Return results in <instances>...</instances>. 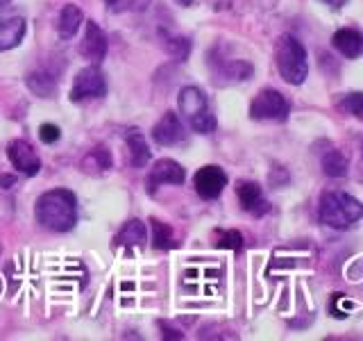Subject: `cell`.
Masks as SVG:
<instances>
[{
    "label": "cell",
    "mask_w": 363,
    "mask_h": 341,
    "mask_svg": "<svg viewBox=\"0 0 363 341\" xmlns=\"http://www.w3.org/2000/svg\"><path fill=\"white\" fill-rule=\"evenodd\" d=\"M0 3H3V5H5V3H11V0H0Z\"/></svg>",
    "instance_id": "d6a6232c"
},
{
    "label": "cell",
    "mask_w": 363,
    "mask_h": 341,
    "mask_svg": "<svg viewBox=\"0 0 363 341\" xmlns=\"http://www.w3.org/2000/svg\"><path fill=\"white\" fill-rule=\"evenodd\" d=\"M79 55L86 57L91 62L105 60V55H107V37H105V32L98 28V23H94V21H86L84 39L79 43Z\"/></svg>",
    "instance_id": "30bf717a"
},
{
    "label": "cell",
    "mask_w": 363,
    "mask_h": 341,
    "mask_svg": "<svg viewBox=\"0 0 363 341\" xmlns=\"http://www.w3.org/2000/svg\"><path fill=\"white\" fill-rule=\"evenodd\" d=\"M150 223H152V246L157 250H173L177 242H175L173 230H170V225L157 219H152Z\"/></svg>",
    "instance_id": "ffe728a7"
},
{
    "label": "cell",
    "mask_w": 363,
    "mask_h": 341,
    "mask_svg": "<svg viewBox=\"0 0 363 341\" xmlns=\"http://www.w3.org/2000/svg\"><path fill=\"white\" fill-rule=\"evenodd\" d=\"M128 151H130V162L134 168H143L150 162V148H147L141 132H128Z\"/></svg>",
    "instance_id": "ac0fdd59"
},
{
    "label": "cell",
    "mask_w": 363,
    "mask_h": 341,
    "mask_svg": "<svg viewBox=\"0 0 363 341\" xmlns=\"http://www.w3.org/2000/svg\"><path fill=\"white\" fill-rule=\"evenodd\" d=\"M352 307L354 305H352V301H347L343 293H334L332 303H329V314H332L334 318H345Z\"/></svg>",
    "instance_id": "4316f807"
},
{
    "label": "cell",
    "mask_w": 363,
    "mask_h": 341,
    "mask_svg": "<svg viewBox=\"0 0 363 341\" xmlns=\"http://www.w3.org/2000/svg\"><path fill=\"white\" fill-rule=\"evenodd\" d=\"M334 48L347 57V60H357V57L363 55V34L354 28H340L334 32L332 37Z\"/></svg>",
    "instance_id": "7c38bea8"
},
{
    "label": "cell",
    "mask_w": 363,
    "mask_h": 341,
    "mask_svg": "<svg viewBox=\"0 0 363 341\" xmlns=\"http://www.w3.org/2000/svg\"><path fill=\"white\" fill-rule=\"evenodd\" d=\"M323 5H329V7H334V9H340L343 5H347V0H320Z\"/></svg>",
    "instance_id": "f546056e"
},
{
    "label": "cell",
    "mask_w": 363,
    "mask_h": 341,
    "mask_svg": "<svg viewBox=\"0 0 363 341\" xmlns=\"http://www.w3.org/2000/svg\"><path fill=\"white\" fill-rule=\"evenodd\" d=\"M60 136H62V130L57 128V125L52 123H43L41 128H39V139L43 144H55V141H60Z\"/></svg>",
    "instance_id": "83f0119b"
},
{
    "label": "cell",
    "mask_w": 363,
    "mask_h": 341,
    "mask_svg": "<svg viewBox=\"0 0 363 341\" xmlns=\"http://www.w3.org/2000/svg\"><path fill=\"white\" fill-rule=\"evenodd\" d=\"M216 246L227 248V250H241L243 248V234L238 230H220Z\"/></svg>",
    "instance_id": "484cf974"
},
{
    "label": "cell",
    "mask_w": 363,
    "mask_h": 341,
    "mask_svg": "<svg viewBox=\"0 0 363 341\" xmlns=\"http://www.w3.org/2000/svg\"><path fill=\"white\" fill-rule=\"evenodd\" d=\"M186 180L184 168H182L175 159H159L152 166L150 175H147V191L155 193L157 187L162 185H182Z\"/></svg>",
    "instance_id": "ba28073f"
},
{
    "label": "cell",
    "mask_w": 363,
    "mask_h": 341,
    "mask_svg": "<svg viewBox=\"0 0 363 341\" xmlns=\"http://www.w3.org/2000/svg\"><path fill=\"white\" fill-rule=\"evenodd\" d=\"M323 173L329 178H345L347 175V157L338 148H329L320 157Z\"/></svg>",
    "instance_id": "e0dca14e"
},
{
    "label": "cell",
    "mask_w": 363,
    "mask_h": 341,
    "mask_svg": "<svg viewBox=\"0 0 363 341\" xmlns=\"http://www.w3.org/2000/svg\"><path fill=\"white\" fill-rule=\"evenodd\" d=\"M320 223L334 230H350L352 225L363 219V202L345 191H327L320 198Z\"/></svg>",
    "instance_id": "7a4b0ae2"
},
{
    "label": "cell",
    "mask_w": 363,
    "mask_h": 341,
    "mask_svg": "<svg viewBox=\"0 0 363 341\" xmlns=\"http://www.w3.org/2000/svg\"><path fill=\"white\" fill-rule=\"evenodd\" d=\"M277 68H279V75L286 80L289 85H302L306 75H309V60H306V50L304 45L291 37V34H284L277 41Z\"/></svg>",
    "instance_id": "3957f363"
},
{
    "label": "cell",
    "mask_w": 363,
    "mask_h": 341,
    "mask_svg": "<svg viewBox=\"0 0 363 341\" xmlns=\"http://www.w3.org/2000/svg\"><path fill=\"white\" fill-rule=\"evenodd\" d=\"M0 7H5V5H3V3H0Z\"/></svg>",
    "instance_id": "836d02e7"
},
{
    "label": "cell",
    "mask_w": 363,
    "mask_h": 341,
    "mask_svg": "<svg viewBox=\"0 0 363 341\" xmlns=\"http://www.w3.org/2000/svg\"><path fill=\"white\" fill-rule=\"evenodd\" d=\"M152 139L159 146H177L186 139V132H184V125H182L179 117L175 112H166L162 121H159L155 128H152Z\"/></svg>",
    "instance_id": "9c48e42d"
},
{
    "label": "cell",
    "mask_w": 363,
    "mask_h": 341,
    "mask_svg": "<svg viewBox=\"0 0 363 341\" xmlns=\"http://www.w3.org/2000/svg\"><path fill=\"white\" fill-rule=\"evenodd\" d=\"M177 3H179L182 7H189V5L193 3V0H177Z\"/></svg>",
    "instance_id": "4dcf8cb0"
},
{
    "label": "cell",
    "mask_w": 363,
    "mask_h": 341,
    "mask_svg": "<svg viewBox=\"0 0 363 341\" xmlns=\"http://www.w3.org/2000/svg\"><path fill=\"white\" fill-rule=\"evenodd\" d=\"M177 107L191 121L193 117H198L200 112L209 109V102H207V96H204L202 89H198V87H184V89L179 91Z\"/></svg>",
    "instance_id": "5bb4252c"
},
{
    "label": "cell",
    "mask_w": 363,
    "mask_h": 341,
    "mask_svg": "<svg viewBox=\"0 0 363 341\" xmlns=\"http://www.w3.org/2000/svg\"><path fill=\"white\" fill-rule=\"evenodd\" d=\"M166 50L173 55L177 62H184L191 53V41L186 37H170L166 41Z\"/></svg>",
    "instance_id": "603a6c76"
},
{
    "label": "cell",
    "mask_w": 363,
    "mask_h": 341,
    "mask_svg": "<svg viewBox=\"0 0 363 341\" xmlns=\"http://www.w3.org/2000/svg\"><path fill=\"white\" fill-rule=\"evenodd\" d=\"M193 187H196L200 198L213 200L227 187V173L220 166H202L196 173V178H193Z\"/></svg>",
    "instance_id": "8992f818"
},
{
    "label": "cell",
    "mask_w": 363,
    "mask_h": 341,
    "mask_svg": "<svg viewBox=\"0 0 363 341\" xmlns=\"http://www.w3.org/2000/svg\"><path fill=\"white\" fill-rule=\"evenodd\" d=\"M28 87L30 91H34L39 98H52L55 91H57V82L50 73H43V71H37L28 75Z\"/></svg>",
    "instance_id": "d6986e66"
},
{
    "label": "cell",
    "mask_w": 363,
    "mask_h": 341,
    "mask_svg": "<svg viewBox=\"0 0 363 341\" xmlns=\"http://www.w3.org/2000/svg\"><path fill=\"white\" fill-rule=\"evenodd\" d=\"M7 155H9L11 164H14V168L18 170V173L28 175V178H34V175L39 173L41 159H39L37 151H34V148L28 141H23V139L11 141L7 146Z\"/></svg>",
    "instance_id": "52a82bcc"
},
{
    "label": "cell",
    "mask_w": 363,
    "mask_h": 341,
    "mask_svg": "<svg viewBox=\"0 0 363 341\" xmlns=\"http://www.w3.org/2000/svg\"><path fill=\"white\" fill-rule=\"evenodd\" d=\"M37 221L52 232L73 230L77 221V200L73 191L52 189L41 193L37 200Z\"/></svg>",
    "instance_id": "6da1fadb"
},
{
    "label": "cell",
    "mask_w": 363,
    "mask_h": 341,
    "mask_svg": "<svg viewBox=\"0 0 363 341\" xmlns=\"http://www.w3.org/2000/svg\"><path fill=\"white\" fill-rule=\"evenodd\" d=\"M82 9L77 5H64L62 11H60V21H57V30H60V37L64 39H71L75 37V32L82 26Z\"/></svg>",
    "instance_id": "9a60e30c"
},
{
    "label": "cell",
    "mask_w": 363,
    "mask_h": 341,
    "mask_svg": "<svg viewBox=\"0 0 363 341\" xmlns=\"http://www.w3.org/2000/svg\"><path fill=\"white\" fill-rule=\"evenodd\" d=\"M0 185H3V189H11L16 185V178L14 175H3V178H0Z\"/></svg>",
    "instance_id": "f1b7e54d"
},
{
    "label": "cell",
    "mask_w": 363,
    "mask_h": 341,
    "mask_svg": "<svg viewBox=\"0 0 363 341\" xmlns=\"http://www.w3.org/2000/svg\"><path fill=\"white\" fill-rule=\"evenodd\" d=\"M223 75L230 77V80H247L250 75H252V66L243 60H234V62L223 66Z\"/></svg>",
    "instance_id": "cb8c5ba5"
},
{
    "label": "cell",
    "mask_w": 363,
    "mask_h": 341,
    "mask_svg": "<svg viewBox=\"0 0 363 341\" xmlns=\"http://www.w3.org/2000/svg\"><path fill=\"white\" fill-rule=\"evenodd\" d=\"M189 125H191V130L198 134H211L216 130V117L211 114V109H204L198 114V117H193L189 121Z\"/></svg>",
    "instance_id": "7402d4cb"
},
{
    "label": "cell",
    "mask_w": 363,
    "mask_h": 341,
    "mask_svg": "<svg viewBox=\"0 0 363 341\" xmlns=\"http://www.w3.org/2000/svg\"><path fill=\"white\" fill-rule=\"evenodd\" d=\"M0 250H3V246H0Z\"/></svg>",
    "instance_id": "e575fe53"
},
{
    "label": "cell",
    "mask_w": 363,
    "mask_h": 341,
    "mask_svg": "<svg viewBox=\"0 0 363 341\" xmlns=\"http://www.w3.org/2000/svg\"><path fill=\"white\" fill-rule=\"evenodd\" d=\"M105 94H107V80L98 66L82 68V71L75 75V82L71 89L73 102L86 100V98H102Z\"/></svg>",
    "instance_id": "5b68a950"
},
{
    "label": "cell",
    "mask_w": 363,
    "mask_h": 341,
    "mask_svg": "<svg viewBox=\"0 0 363 341\" xmlns=\"http://www.w3.org/2000/svg\"><path fill=\"white\" fill-rule=\"evenodd\" d=\"M26 28H28V23L23 16H11V18L0 21V53L16 48L23 41V37H26Z\"/></svg>",
    "instance_id": "4fadbf2b"
},
{
    "label": "cell",
    "mask_w": 363,
    "mask_h": 341,
    "mask_svg": "<svg viewBox=\"0 0 363 341\" xmlns=\"http://www.w3.org/2000/svg\"><path fill=\"white\" fill-rule=\"evenodd\" d=\"M289 100L277 89H261L250 105V117L255 121H286L289 119Z\"/></svg>",
    "instance_id": "277c9868"
},
{
    "label": "cell",
    "mask_w": 363,
    "mask_h": 341,
    "mask_svg": "<svg viewBox=\"0 0 363 341\" xmlns=\"http://www.w3.org/2000/svg\"><path fill=\"white\" fill-rule=\"evenodd\" d=\"M91 164H96L98 170H107L111 166V155H109V151L105 146H98V148H94V151L89 153V157L84 159V168L91 166Z\"/></svg>",
    "instance_id": "d4e9b609"
},
{
    "label": "cell",
    "mask_w": 363,
    "mask_h": 341,
    "mask_svg": "<svg viewBox=\"0 0 363 341\" xmlns=\"http://www.w3.org/2000/svg\"><path fill=\"white\" fill-rule=\"evenodd\" d=\"M336 107L340 112L350 114V117L363 121V94L361 91H350V94H343L336 100Z\"/></svg>",
    "instance_id": "44dd1931"
},
{
    "label": "cell",
    "mask_w": 363,
    "mask_h": 341,
    "mask_svg": "<svg viewBox=\"0 0 363 341\" xmlns=\"http://www.w3.org/2000/svg\"><path fill=\"white\" fill-rule=\"evenodd\" d=\"M359 180L363 182V157H361V168H359Z\"/></svg>",
    "instance_id": "1f68e13d"
},
{
    "label": "cell",
    "mask_w": 363,
    "mask_h": 341,
    "mask_svg": "<svg viewBox=\"0 0 363 341\" xmlns=\"http://www.w3.org/2000/svg\"><path fill=\"white\" fill-rule=\"evenodd\" d=\"M236 196H238V202H241V207L250 214H255V216H261L270 210L257 182H238Z\"/></svg>",
    "instance_id": "8fae6325"
},
{
    "label": "cell",
    "mask_w": 363,
    "mask_h": 341,
    "mask_svg": "<svg viewBox=\"0 0 363 341\" xmlns=\"http://www.w3.org/2000/svg\"><path fill=\"white\" fill-rule=\"evenodd\" d=\"M145 242H147V230H145V223L139 219H132L125 223L116 237V244L121 246H143Z\"/></svg>",
    "instance_id": "2e32d148"
}]
</instances>
